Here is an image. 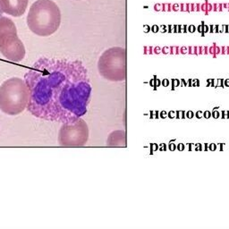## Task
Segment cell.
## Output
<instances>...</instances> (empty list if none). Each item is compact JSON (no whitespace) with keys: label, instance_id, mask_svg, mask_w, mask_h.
Segmentation results:
<instances>
[{"label":"cell","instance_id":"3957f363","mask_svg":"<svg viewBox=\"0 0 229 229\" xmlns=\"http://www.w3.org/2000/svg\"><path fill=\"white\" fill-rule=\"evenodd\" d=\"M29 89L25 80L12 77L0 86V110L8 116H16L27 108Z\"/></svg>","mask_w":229,"mask_h":229},{"label":"cell","instance_id":"52a82bcc","mask_svg":"<svg viewBox=\"0 0 229 229\" xmlns=\"http://www.w3.org/2000/svg\"><path fill=\"white\" fill-rule=\"evenodd\" d=\"M2 13H3V12H2V11H1V9H0V16L2 15Z\"/></svg>","mask_w":229,"mask_h":229},{"label":"cell","instance_id":"8992f818","mask_svg":"<svg viewBox=\"0 0 229 229\" xmlns=\"http://www.w3.org/2000/svg\"><path fill=\"white\" fill-rule=\"evenodd\" d=\"M29 0H0V9L9 15L21 16L27 8Z\"/></svg>","mask_w":229,"mask_h":229},{"label":"cell","instance_id":"7a4b0ae2","mask_svg":"<svg viewBox=\"0 0 229 229\" xmlns=\"http://www.w3.org/2000/svg\"><path fill=\"white\" fill-rule=\"evenodd\" d=\"M61 23V12L52 0H37L27 15L29 29L38 36L47 37L55 33Z\"/></svg>","mask_w":229,"mask_h":229},{"label":"cell","instance_id":"277c9868","mask_svg":"<svg viewBox=\"0 0 229 229\" xmlns=\"http://www.w3.org/2000/svg\"><path fill=\"white\" fill-rule=\"evenodd\" d=\"M0 53L14 63L21 62L25 56V47L19 39L14 22L5 17L0 16Z\"/></svg>","mask_w":229,"mask_h":229},{"label":"cell","instance_id":"6da1fadb","mask_svg":"<svg viewBox=\"0 0 229 229\" xmlns=\"http://www.w3.org/2000/svg\"><path fill=\"white\" fill-rule=\"evenodd\" d=\"M28 111L35 117L67 124L87 112L91 87L81 61L40 57L24 75Z\"/></svg>","mask_w":229,"mask_h":229},{"label":"cell","instance_id":"5b68a950","mask_svg":"<svg viewBox=\"0 0 229 229\" xmlns=\"http://www.w3.org/2000/svg\"><path fill=\"white\" fill-rule=\"evenodd\" d=\"M87 140L88 127L81 118L71 123L63 124L58 133V142L61 146H82Z\"/></svg>","mask_w":229,"mask_h":229}]
</instances>
